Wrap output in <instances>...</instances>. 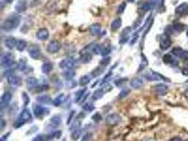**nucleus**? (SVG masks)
I'll use <instances>...</instances> for the list:
<instances>
[{
  "label": "nucleus",
  "instance_id": "nucleus-61",
  "mask_svg": "<svg viewBox=\"0 0 188 141\" xmlns=\"http://www.w3.org/2000/svg\"><path fill=\"white\" fill-rule=\"evenodd\" d=\"M186 35H187V36L188 37V31H187V33H186Z\"/></svg>",
  "mask_w": 188,
  "mask_h": 141
},
{
  "label": "nucleus",
  "instance_id": "nucleus-48",
  "mask_svg": "<svg viewBox=\"0 0 188 141\" xmlns=\"http://www.w3.org/2000/svg\"><path fill=\"white\" fill-rule=\"evenodd\" d=\"M147 64H148V62H147V59H146L145 57H144V59H142V63L140 64V67H139V70H140V69H141V70L145 69V68L147 66Z\"/></svg>",
  "mask_w": 188,
  "mask_h": 141
},
{
  "label": "nucleus",
  "instance_id": "nucleus-21",
  "mask_svg": "<svg viewBox=\"0 0 188 141\" xmlns=\"http://www.w3.org/2000/svg\"><path fill=\"white\" fill-rule=\"evenodd\" d=\"M131 87L135 89H139L142 87L143 85V80L141 78H135L130 81Z\"/></svg>",
  "mask_w": 188,
  "mask_h": 141
},
{
  "label": "nucleus",
  "instance_id": "nucleus-12",
  "mask_svg": "<svg viewBox=\"0 0 188 141\" xmlns=\"http://www.w3.org/2000/svg\"><path fill=\"white\" fill-rule=\"evenodd\" d=\"M130 31L131 28L130 27H126V28L123 30L119 40V42L120 44H125L126 42H128V40H129V34H130Z\"/></svg>",
  "mask_w": 188,
  "mask_h": 141
},
{
  "label": "nucleus",
  "instance_id": "nucleus-51",
  "mask_svg": "<svg viewBox=\"0 0 188 141\" xmlns=\"http://www.w3.org/2000/svg\"><path fill=\"white\" fill-rule=\"evenodd\" d=\"M92 119L94 120V121H97V122H99V121L101 119V115L99 114V113H97V114H95L94 116H92Z\"/></svg>",
  "mask_w": 188,
  "mask_h": 141
},
{
  "label": "nucleus",
  "instance_id": "nucleus-36",
  "mask_svg": "<svg viewBox=\"0 0 188 141\" xmlns=\"http://www.w3.org/2000/svg\"><path fill=\"white\" fill-rule=\"evenodd\" d=\"M173 29L175 32L177 31L178 33H180V32H183L185 30V25L182 24V23H176L173 25Z\"/></svg>",
  "mask_w": 188,
  "mask_h": 141
},
{
  "label": "nucleus",
  "instance_id": "nucleus-28",
  "mask_svg": "<svg viewBox=\"0 0 188 141\" xmlns=\"http://www.w3.org/2000/svg\"><path fill=\"white\" fill-rule=\"evenodd\" d=\"M27 47V42L24 40H17V43L16 45V50L22 52Z\"/></svg>",
  "mask_w": 188,
  "mask_h": 141
},
{
  "label": "nucleus",
  "instance_id": "nucleus-63",
  "mask_svg": "<svg viewBox=\"0 0 188 141\" xmlns=\"http://www.w3.org/2000/svg\"><path fill=\"white\" fill-rule=\"evenodd\" d=\"M186 82H187V83H188V80H187V81H186Z\"/></svg>",
  "mask_w": 188,
  "mask_h": 141
},
{
  "label": "nucleus",
  "instance_id": "nucleus-10",
  "mask_svg": "<svg viewBox=\"0 0 188 141\" xmlns=\"http://www.w3.org/2000/svg\"><path fill=\"white\" fill-rule=\"evenodd\" d=\"M154 90L158 95H164L168 93V87L164 84H158L154 87Z\"/></svg>",
  "mask_w": 188,
  "mask_h": 141
},
{
  "label": "nucleus",
  "instance_id": "nucleus-3",
  "mask_svg": "<svg viewBox=\"0 0 188 141\" xmlns=\"http://www.w3.org/2000/svg\"><path fill=\"white\" fill-rule=\"evenodd\" d=\"M122 119L121 116L118 114L116 113H113V114H111L106 117L105 121L106 123L108 126H113L118 125L120 121H121Z\"/></svg>",
  "mask_w": 188,
  "mask_h": 141
},
{
  "label": "nucleus",
  "instance_id": "nucleus-11",
  "mask_svg": "<svg viewBox=\"0 0 188 141\" xmlns=\"http://www.w3.org/2000/svg\"><path fill=\"white\" fill-rule=\"evenodd\" d=\"M30 57L33 59H38L41 56V52L37 46H31L28 50Z\"/></svg>",
  "mask_w": 188,
  "mask_h": 141
},
{
  "label": "nucleus",
  "instance_id": "nucleus-42",
  "mask_svg": "<svg viewBox=\"0 0 188 141\" xmlns=\"http://www.w3.org/2000/svg\"><path fill=\"white\" fill-rule=\"evenodd\" d=\"M111 52V48H109V47H103V49L101 52V55L102 57H106L107 56L108 54H109Z\"/></svg>",
  "mask_w": 188,
  "mask_h": 141
},
{
  "label": "nucleus",
  "instance_id": "nucleus-17",
  "mask_svg": "<svg viewBox=\"0 0 188 141\" xmlns=\"http://www.w3.org/2000/svg\"><path fill=\"white\" fill-rule=\"evenodd\" d=\"M171 41L167 36H163L160 40V48L163 50H166L170 48Z\"/></svg>",
  "mask_w": 188,
  "mask_h": 141
},
{
  "label": "nucleus",
  "instance_id": "nucleus-13",
  "mask_svg": "<svg viewBox=\"0 0 188 141\" xmlns=\"http://www.w3.org/2000/svg\"><path fill=\"white\" fill-rule=\"evenodd\" d=\"M49 36V33L46 28H40L36 33V37L40 40H47Z\"/></svg>",
  "mask_w": 188,
  "mask_h": 141
},
{
  "label": "nucleus",
  "instance_id": "nucleus-34",
  "mask_svg": "<svg viewBox=\"0 0 188 141\" xmlns=\"http://www.w3.org/2000/svg\"><path fill=\"white\" fill-rule=\"evenodd\" d=\"M163 61L164 63L169 64H172L174 62V59L173 58L172 55L170 54H166L164 55L163 57Z\"/></svg>",
  "mask_w": 188,
  "mask_h": 141
},
{
  "label": "nucleus",
  "instance_id": "nucleus-33",
  "mask_svg": "<svg viewBox=\"0 0 188 141\" xmlns=\"http://www.w3.org/2000/svg\"><path fill=\"white\" fill-rule=\"evenodd\" d=\"M85 92H86V88L79 90L76 92L75 95V102H78L79 101H80V100H81L82 97H83L84 94Z\"/></svg>",
  "mask_w": 188,
  "mask_h": 141
},
{
  "label": "nucleus",
  "instance_id": "nucleus-40",
  "mask_svg": "<svg viewBox=\"0 0 188 141\" xmlns=\"http://www.w3.org/2000/svg\"><path fill=\"white\" fill-rule=\"evenodd\" d=\"M22 100H23V104H24L25 106L27 105V104L30 103V101L29 96L27 95V93H25V92L22 93Z\"/></svg>",
  "mask_w": 188,
  "mask_h": 141
},
{
  "label": "nucleus",
  "instance_id": "nucleus-52",
  "mask_svg": "<svg viewBox=\"0 0 188 141\" xmlns=\"http://www.w3.org/2000/svg\"><path fill=\"white\" fill-rule=\"evenodd\" d=\"M149 2L150 5H151V8H154L158 4L159 0H150Z\"/></svg>",
  "mask_w": 188,
  "mask_h": 141
},
{
  "label": "nucleus",
  "instance_id": "nucleus-57",
  "mask_svg": "<svg viewBox=\"0 0 188 141\" xmlns=\"http://www.w3.org/2000/svg\"><path fill=\"white\" fill-rule=\"evenodd\" d=\"M170 141H183L180 138H177V137H175V138H172V139H170Z\"/></svg>",
  "mask_w": 188,
  "mask_h": 141
},
{
  "label": "nucleus",
  "instance_id": "nucleus-30",
  "mask_svg": "<svg viewBox=\"0 0 188 141\" xmlns=\"http://www.w3.org/2000/svg\"><path fill=\"white\" fill-rule=\"evenodd\" d=\"M64 100V94H60L53 100V104L54 107H59Z\"/></svg>",
  "mask_w": 188,
  "mask_h": 141
},
{
  "label": "nucleus",
  "instance_id": "nucleus-35",
  "mask_svg": "<svg viewBox=\"0 0 188 141\" xmlns=\"http://www.w3.org/2000/svg\"><path fill=\"white\" fill-rule=\"evenodd\" d=\"M81 129H75L71 131V137L73 140H78V138H80V135H81Z\"/></svg>",
  "mask_w": 188,
  "mask_h": 141
},
{
  "label": "nucleus",
  "instance_id": "nucleus-29",
  "mask_svg": "<svg viewBox=\"0 0 188 141\" xmlns=\"http://www.w3.org/2000/svg\"><path fill=\"white\" fill-rule=\"evenodd\" d=\"M53 69V65L49 62H46L42 66V71L43 74H48L52 71Z\"/></svg>",
  "mask_w": 188,
  "mask_h": 141
},
{
  "label": "nucleus",
  "instance_id": "nucleus-7",
  "mask_svg": "<svg viewBox=\"0 0 188 141\" xmlns=\"http://www.w3.org/2000/svg\"><path fill=\"white\" fill-rule=\"evenodd\" d=\"M46 111H47V109L43 107L40 105V104H35V105H33V113L34 115L37 118L43 116V115L46 114Z\"/></svg>",
  "mask_w": 188,
  "mask_h": 141
},
{
  "label": "nucleus",
  "instance_id": "nucleus-47",
  "mask_svg": "<svg viewBox=\"0 0 188 141\" xmlns=\"http://www.w3.org/2000/svg\"><path fill=\"white\" fill-rule=\"evenodd\" d=\"M46 140V138L43 135H37L31 141H45Z\"/></svg>",
  "mask_w": 188,
  "mask_h": 141
},
{
  "label": "nucleus",
  "instance_id": "nucleus-20",
  "mask_svg": "<svg viewBox=\"0 0 188 141\" xmlns=\"http://www.w3.org/2000/svg\"><path fill=\"white\" fill-rule=\"evenodd\" d=\"M17 43V40L14 38H8L4 40V44L8 49L12 50L14 47H16Z\"/></svg>",
  "mask_w": 188,
  "mask_h": 141
},
{
  "label": "nucleus",
  "instance_id": "nucleus-55",
  "mask_svg": "<svg viewBox=\"0 0 188 141\" xmlns=\"http://www.w3.org/2000/svg\"><path fill=\"white\" fill-rule=\"evenodd\" d=\"M74 114H75V112H72L71 114H70V115H69L70 116H69V119L67 120V122H66L67 124H69L70 122H71V120H72V118H73V116H74Z\"/></svg>",
  "mask_w": 188,
  "mask_h": 141
},
{
  "label": "nucleus",
  "instance_id": "nucleus-9",
  "mask_svg": "<svg viewBox=\"0 0 188 141\" xmlns=\"http://www.w3.org/2000/svg\"><path fill=\"white\" fill-rule=\"evenodd\" d=\"M6 78H7V82L8 84L13 85V86H18L21 84V80L18 76H16L14 74H11L8 75Z\"/></svg>",
  "mask_w": 188,
  "mask_h": 141
},
{
  "label": "nucleus",
  "instance_id": "nucleus-46",
  "mask_svg": "<svg viewBox=\"0 0 188 141\" xmlns=\"http://www.w3.org/2000/svg\"><path fill=\"white\" fill-rule=\"evenodd\" d=\"M92 138V134L91 133H86L82 136L81 141H90Z\"/></svg>",
  "mask_w": 188,
  "mask_h": 141
},
{
  "label": "nucleus",
  "instance_id": "nucleus-2",
  "mask_svg": "<svg viewBox=\"0 0 188 141\" xmlns=\"http://www.w3.org/2000/svg\"><path fill=\"white\" fill-rule=\"evenodd\" d=\"M32 119L31 113L30 112L29 110L27 109H25L23 110L21 113L19 115L18 118L14 123V127L17 129V128H20L21 126H23L25 123L27 122V121H30Z\"/></svg>",
  "mask_w": 188,
  "mask_h": 141
},
{
  "label": "nucleus",
  "instance_id": "nucleus-19",
  "mask_svg": "<svg viewBox=\"0 0 188 141\" xmlns=\"http://www.w3.org/2000/svg\"><path fill=\"white\" fill-rule=\"evenodd\" d=\"M61 123V118L59 116H54L50 119L49 126L53 129L59 126Z\"/></svg>",
  "mask_w": 188,
  "mask_h": 141
},
{
  "label": "nucleus",
  "instance_id": "nucleus-24",
  "mask_svg": "<svg viewBox=\"0 0 188 141\" xmlns=\"http://www.w3.org/2000/svg\"><path fill=\"white\" fill-rule=\"evenodd\" d=\"M92 59V55L90 52H84L81 54L80 60L82 64H88Z\"/></svg>",
  "mask_w": 188,
  "mask_h": 141
},
{
  "label": "nucleus",
  "instance_id": "nucleus-18",
  "mask_svg": "<svg viewBox=\"0 0 188 141\" xmlns=\"http://www.w3.org/2000/svg\"><path fill=\"white\" fill-rule=\"evenodd\" d=\"M175 12L176 14L182 15V14H188V4L185 2L181 4L177 7L175 8Z\"/></svg>",
  "mask_w": 188,
  "mask_h": 141
},
{
  "label": "nucleus",
  "instance_id": "nucleus-60",
  "mask_svg": "<svg viewBox=\"0 0 188 141\" xmlns=\"http://www.w3.org/2000/svg\"><path fill=\"white\" fill-rule=\"evenodd\" d=\"M128 2H134L135 0H128Z\"/></svg>",
  "mask_w": 188,
  "mask_h": 141
},
{
  "label": "nucleus",
  "instance_id": "nucleus-4",
  "mask_svg": "<svg viewBox=\"0 0 188 141\" xmlns=\"http://www.w3.org/2000/svg\"><path fill=\"white\" fill-rule=\"evenodd\" d=\"M14 57L11 53H5L1 57V65L3 67H9L14 64Z\"/></svg>",
  "mask_w": 188,
  "mask_h": 141
},
{
  "label": "nucleus",
  "instance_id": "nucleus-62",
  "mask_svg": "<svg viewBox=\"0 0 188 141\" xmlns=\"http://www.w3.org/2000/svg\"><path fill=\"white\" fill-rule=\"evenodd\" d=\"M62 141H66V140H65V139H63Z\"/></svg>",
  "mask_w": 188,
  "mask_h": 141
},
{
  "label": "nucleus",
  "instance_id": "nucleus-59",
  "mask_svg": "<svg viewBox=\"0 0 188 141\" xmlns=\"http://www.w3.org/2000/svg\"><path fill=\"white\" fill-rule=\"evenodd\" d=\"M2 1H3L4 2H5V3L6 4H10V3H11L14 0H2Z\"/></svg>",
  "mask_w": 188,
  "mask_h": 141
},
{
  "label": "nucleus",
  "instance_id": "nucleus-56",
  "mask_svg": "<svg viewBox=\"0 0 188 141\" xmlns=\"http://www.w3.org/2000/svg\"><path fill=\"white\" fill-rule=\"evenodd\" d=\"M182 74H183L184 76H188V69L187 68H183V70H182Z\"/></svg>",
  "mask_w": 188,
  "mask_h": 141
},
{
  "label": "nucleus",
  "instance_id": "nucleus-15",
  "mask_svg": "<svg viewBox=\"0 0 188 141\" xmlns=\"http://www.w3.org/2000/svg\"><path fill=\"white\" fill-rule=\"evenodd\" d=\"M172 54L175 57H180V58H186L187 57L188 52H185L181 48H174L172 50Z\"/></svg>",
  "mask_w": 188,
  "mask_h": 141
},
{
  "label": "nucleus",
  "instance_id": "nucleus-25",
  "mask_svg": "<svg viewBox=\"0 0 188 141\" xmlns=\"http://www.w3.org/2000/svg\"><path fill=\"white\" fill-rule=\"evenodd\" d=\"M38 83V80L37 78H35V77H29L28 78H27L26 80V84L27 86L29 89L35 88V87H37Z\"/></svg>",
  "mask_w": 188,
  "mask_h": 141
},
{
  "label": "nucleus",
  "instance_id": "nucleus-8",
  "mask_svg": "<svg viewBox=\"0 0 188 141\" xmlns=\"http://www.w3.org/2000/svg\"><path fill=\"white\" fill-rule=\"evenodd\" d=\"M11 98H12L11 94L9 92H5V93L3 94V95L2 96L1 98V103H0V104H1V108L3 109L5 108L6 107H7L8 103H9L11 100Z\"/></svg>",
  "mask_w": 188,
  "mask_h": 141
},
{
  "label": "nucleus",
  "instance_id": "nucleus-1",
  "mask_svg": "<svg viewBox=\"0 0 188 141\" xmlns=\"http://www.w3.org/2000/svg\"><path fill=\"white\" fill-rule=\"evenodd\" d=\"M20 23L21 16L18 14H11L2 22L1 28L6 32H9L16 28Z\"/></svg>",
  "mask_w": 188,
  "mask_h": 141
},
{
  "label": "nucleus",
  "instance_id": "nucleus-23",
  "mask_svg": "<svg viewBox=\"0 0 188 141\" xmlns=\"http://www.w3.org/2000/svg\"><path fill=\"white\" fill-rule=\"evenodd\" d=\"M101 25L99 23H94L90 27V33L92 35H98L101 32Z\"/></svg>",
  "mask_w": 188,
  "mask_h": 141
},
{
  "label": "nucleus",
  "instance_id": "nucleus-38",
  "mask_svg": "<svg viewBox=\"0 0 188 141\" xmlns=\"http://www.w3.org/2000/svg\"><path fill=\"white\" fill-rule=\"evenodd\" d=\"M94 108L95 107H94V104H93L92 103H90V102H87V103L84 104L83 107H82L83 110L86 111V112H92V111L94 110Z\"/></svg>",
  "mask_w": 188,
  "mask_h": 141
},
{
  "label": "nucleus",
  "instance_id": "nucleus-53",
  "mask_svg": "<svg viewBox=\"0 0 188 141\" xmlns=\"http://www.w3.org/2000/svg\"><path fill=\"white\" fill-rule=\"evenodd\" d=\"M6 121L4 120L3 119H2L1 121H0V129H1V131H3L4 128L6 127Z\"/></svg>",
  "mask_w": 188,
  "mask_h": 141
},
{
  "label": "nucleus",
  "instance_id": "nucleus-37",
  "mask_svg": "<svg viewBox=\"0 0 188 141\" xmlns=\"http://www.w3.org/2000/svg\"><path fill=\"white\" fill-rule=\"evenodd\" d=\"M130 90L128 88H125L123 90H122L120 92V93L118 94V98L119 100L123 99V98L126 97L127 96L130 94Z\"/></svg>",
  "mask_w": 188,
  "mask_h": 141
},
{
  "label": "nucleus",
  "instance_id": "nucleus-14",
  "mask_svg": "<svg viewBox=\"0 0 188 141\" xmlns=\"http://www.w3.org/2000/svg\"><path fill=\"white\" fill-rule=\"evenodd\" d=\"M145 78L147 79V80L150 81H158L161 80H166V78H164V77L156 72H151L149 74L145 75Z\"/></svg>",
  "mask_w": 188,
  "mask_h": 141
},
{
  "label": "nucleus",
  "instance_id": "nucleus-45",
  "mask_svg": "<svg viewBox=\"0 0 188 141\" xmlns=\"http://www.w3.org/2000/svg\"><path fill=\"white\" fill-rule=\"evenodd\" d=\"M110 62H111V58L110 57H107V58H104L103 59H101L100 61V64L101 66H107L108 64H109Z\"/></svg>",
  "mask_w": 188,
  "mask_h": 141
},
{
  "label": "nucleus",
  "instance_id": "nucleus-26",
  "mask_svg": "<svg viewBox=\"0 0 188 141\" xmlns=\"http://www.w3.org/2000/svg\"><path fill=\"white\" fill-rule=\"evenodd\" d=\"M121 25H122L121 18H116L114 21H113V22L111 23V27L113 31H117V30H118L120 27H121Z\"/></svg>",
  "mask_w": 188,
  "mask_h": 141
},
{
  "label": "nucleus",
  "instance_id": "nucleus-16",
  "mask_svg": "<svg viewBox=\"0 0 188 141\" xmlns=\"http://www.w3.org/2000/svg\"><path fill=\"white\" fill-rule=\"evenodd\" d=\"M15 10L18 14L25 12L27 10V3L25 1L20 0L15 5Z\"/></svg>",
  "mask_w": 188,
  "mask_h": 141
},
{
  "label": "nucleus",
  "instance_id": "nucleus-22",
  "mask_svg": "<svg viewBox=\"0 0 188 141\" xmlns=\"http://www.w3.org/2000/svg\"><path fill=\"white\" fill-rule=\"evenodd\" d=\"M37 101L41 104H49L52 102V97L47 95H40L36 98Z\"/></svg>",
  "mask_w": 188,
  "mask_h": 141
},
{
  "label": "nucleus",
  "instance_id": "nucleus-6",
  "mask_svg": "<svg viewBox=\"0 0 188 141\" xmlns=\"http://www.w3.org/2000/svg\"><path fill=\"white\" fill-rule=\"evenodd\" d=\"M75 61L73 59L71 58H67L63 59L62 61H61V62L59 63V67L61 69H65V70H69L72 69L73 68L75 67Z\"/></svg>",
  "mask_w": 188,
  "mask_h": 141
},
{
  "label": "nucleus",
  "instance_id": "nucleus-31",
  "mask_svg": "<svg viewBox=\"0 0 188 141\" xmlns=\"http://www.w3.org/2000/svg\"><path fill=\"white\" fill-rule=\"evenodd\" d=\"M75 76V72L72 69L65 70L63 73V76L67 80H71L73 78V77Z\"/></svg>",
  "mask_w": 188,
  "mask_h": 141
},
{
  "label": "nucleus",
  "instance_id": "nucleus-43",
  "mask_svg": "<svg viewBox=\"0 0 188 141\" xmlns=\"http://www.w3.org/2000/svg\"><path fill=\"white\" fill-rule=\"evenodd\" d=\"M126 4L125 2H122L121 4L118 6V9H117V13L118 14H122L124 12L125 9H126Z\"/></svg>",
  "mask_w": 188,
  "mask_h": 141
},
{
  "label": "nucleus",
  "instance_id": "nucleus-54",
  "mask_svg": "<svg viewBox=\"0 0 188 141\" xmlns=\"http://www.w3.org/2000/svg\"><path fill=\"white\" fill-rule=\"evenodd\" d=\"M9 135H10V133L8 132V133H6V134H5V135H4L3 136H2L1 139H0V141H6L7 140L8 137Z\"/></svg>",
  "mask_w": 188,
  "mask_h": 141
},
{
  "label": "nucleus",
  "instance_id": "nucleus-32",
  "mask_svg": "<svg viewBox=\"0 0 188 141\" xmlns=\"http://www.w3.org/2000/svg\"><path fill=\"white\" fill-rule=\"evenodd\" d=\"M91 80V78H90V76H88V75H84V76H82L81 78H80L79 80V84L81 86H85L88 84H89Z\"/></svg>",
  "mask_w": 188,
  "mask_h": 141
},
{
  "label": "nucleus",
  "instance_id": "nucleus-44",
  "mask_svg": "<svg viewBox=\"0 0 188 141\" xmlns=\"http://www.w3.org/2000/svg\"><path fill=\"white\" fill-rule=\"evenodd\" d=\"M78 129H81V122H80V121H75L71 126V130L73 131V130Z\"/></svg>",
  "mask_w": 188,
  "mask_h": 141
},
{
  "label": "nucleus",
  "instance_id": "nucleus-50",
  "mask_svg": "<svg viewBox=\"0 0 188 141\" xmlns=\"http://www.w3.org/2000/svg\"><path fill=\"white\" fill-rule=\"evenodd\" d=\"M138 38H139V35H138V33H135L134 34V35H132V38H131L130 44H135V42H137V39H138Z\"/></svg>",
  "mask_w": 188,
  "mask_h": 141
},
{
  "label": "nucleus",
  "instance_id": "nucleus-49",
  "mask_svg": "<svg viewBox=\"0 0 188 141\" xmlns=\"http://www.w3.org/2000/svg\"><path fill=\"white\" fill-rule=\"evenodd\" d=\"M17 67H18L19 70H23L25 68V63L23 61V60H20L19 63L17 64Z\"/></svg>",
  "mask_w": 188,
  "mask_h": 141
},
{
  "label": "nucleus",
  "instance_id": "nucleus-5",
  "mask_svg": "<svg viewBox=\"0 0 188 141\" xmlns=\"http://www.w3.org/2000/svg\"><path fill=\"white\" fill-rule=\"evenodd\" d=\"M61 45L60 42L58 40H52L48 44L47 47H46V50H47L48 52L51 53V54H54V53L58 52L61 50Z\"/></svg>",
  "mask_w": 188,
  "mask_h": 141
},
{
  "label": "nucleus",
  "instance_id": "nucleus-58",
  "mask_svg": "<svg viewBox=\"0 0 188 141\" xmlns=\"http://www.w3.org/2000/svg\"><path fill=\"white\" fill-rule=\"evenodd\" d=\"M184 95H185V97L186 99L188 100V89H187L185 91V93H184Z\"/></svg>",
  "mask_w": 188,
  "mask_h": 141
},
{
  "label": "nucleus",
  "instance_id": "nucleus-64",
  "mask_svg": "<svg viewBox=\"0 0 188 141\" xmlns=\"http://www.w3.org/2000/svg\"><path fill=\"white\" fill-rule=\"evenodd\" d=\"M35 1H37V0H35Z\"/></svg>",
  "mask_w": 188,
  "mask_h": 141
},
{
  "label": "nucleus",
  "instance_id": "nucleus-41",
  "mask_svg": "<svg viewBox=\"0 0 188 141\" xmlns=\"http://www.w3.org/2000/svg\"><path fill=\"white\" fill-rule=\"evenodd\" d=\"M103 70L104 69L101 67H97L96 69L94 70L92 73V75L93 76V77H97L99 76V75H101L103 73Z\"/></svg>",
  "mask_w": 188,
  "mask_h": 141
},
{
  "label": "nucleus",
  "instance_id": "nucleus-39",
  "mask_svg": "<svg viewBox=\"0 0 188 141\" xmlns=\"http://www.w3.org/2000/svg\"><path fill=\"white\" fill-rule=\"evenodd\" d=\"M103 45L101 44H95L94 46H93L92 48V51L93 53H94L95 54H101V50L103 49Z\"/></svg>",
  "mask_w": 188,
  "mask_h": 141
},
{
  "label": "nucleus",
  "instance_id": "nucleus-27",
  "mask_svg": "<svg viewBox=\"0 0 188 141\" xmlns=\"http://www.w3.org/2000/svg\"><path fill=\"white\" fill-rule=\"evenodd\" d=\"M104 95V91L103 89H97V90H95L93 93V95L92 96V99L93 100H98L99 99H101V97H103Z\"/></svg>",
  "mask_w": 188,
  "mask_h": 141
}]
</instances>
